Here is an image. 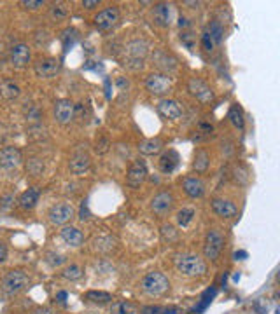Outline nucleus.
Instances as JSON below:
<instances>
[{"instance_id":"nucleus-1","label":"nucleus","mask_w":280,"mask_h":314,"mask_svg":"<svg viewBox=\"0 0 280 314\" xmlns=\"http://www.w3.org/2000/svg\"><path fill=\"white\" fill-rule=\"evenodd\" d=\"M123 53H125V59H123V61H125V66L137 72L144 66V58L149 53V44L144 39L130 40L128 44L125 46Z\"/></svg>"},{"instance_id":"nucleus-2","label":"nucleus","mask_w":280,"mask_h":314,"mask_svg":"<svg viewBox=\"0 0 280 314\" xmlns=\"http://www.w3.org/2000/svg\"><path fill=\"white\" fill-rule=\"evenodd\" d=\"M175 267L182 276H188V278H196V276L205 274L207 271V264L203 262V258L194 255V253H186V255L177 257Z\"/></svg>"},{"instance_id":"nucleus-3","label":"nucleus","mask_w":280,"mask_h":314,"mask_svg":"<svg viewBox=\"0 0 280 314\" xmlns=\"http://www.w3.org/2000/svg\"><path fill=\"white\" fill-rule=\"evenodd\" d=\"M140 286H142V291L146 295L159 297V295H163L168 288H170V283H168V278L163 273L154 271V273H149L147 276H144Z\"/></svg>"},{"instance_id":"nucleus-4","label":"nucleus","mask_w":280,"mask_h":314,"mask_svg":"<svg viewBox=\"0 0 280 314\" xmlns=\"http://www.w3.org/2000/svg\"><path fill=\"white\" fill-rule=\"evenodd\" d=\"M28 276L23 273V271H11L4 276L2 279V290L9 295H14V294H19L21 290L28 286Z\"/></svg>"},{"instance_id":"nucleus-5","label":"nucleus","mask_w":280,"mask_h":314,"mask_svg":"<svg viewBox=\"0 0 280 314\" xmlns=\"http://www.w3.org/2000/svg\"><path fill=\"white\" fill-rule=\"evenodd\" d=\"M224 244V237L217 229H210L205 236V244H203V253L209 260H215L221 255V250Z\"/></svg>"},{"instance_id":"nucleus-6","label":"nucleus","mask_w":280,"mask_h":314,"mask_svg":"<svg viewBox=\"0 0 280 314\" xmlns=\"http://www.w3.org/2000/svg\"><path fill=\"white\" fill-rule=\"evenodd\" d=\"M188 91L194 96L200 103H210L214 101V91L210 89L209 84L205 80L198 77H191L188 82Z\"/></svg>"},{"instance_id":"nucleus-7","label":"nucleus","mask_w":280,"mask_h":314,"mask_svg":"<svg viewBox=\"0 0 280 314\" xmlns=\"http://www.w3.org/2000/svg\"><path fill=\"white\" fill-rule=\"evenodd\" d=\"M146 87H147V91H149L151 95L165 96V95L170 93L172 82L165 74H151L149 77L146 79Z\"/></svg>"},{"instance_id":"nucleus-8","label":"nucleus","mask_w":280,"mask_h":314,"mask_svg":"<svg viewBox=\"0 0 280 314\" xmlns=\"http://www.w3.org/2000/svg\"><path fill=\"white\" fill-rule=\"evenodd\" d=\"M121 19V12L117 7H105L95 16V25L98 30H110L114 28Z\"/></svg>"},{"instance_id":"nucleus-9","label":"nucleus","mask_w":280,"mask_h":314,"mask_svg":"<svg viewBox=\"0 0 280 314\" xmlns=\"http://www.w3.org/2000/svg\"><path fill=\"white\" fill-rule=\"evenodd\" d=\"M75 215V208L70 203H60V205H54L49 210V220L56 226H63L69 220L74 218Z\"/></svg>"},{"instance_id":"nucleus-10","label":"nucleus","mask_w":280,"mask_h":314,"mask_svg":"<svg viewBox=\"0 0 280 314\" xmlns=\"http://www.w3.org/2000/svg\"><path fill=\"white\" fill-rule=\"evenodd\" d=\"M147 178V168L144 161H135L133 164L130 166L128 173H126V184H128L131 189H137L144 184V180Z\"/></svg>"},{"instance_id":"nucleus-11","label":"nucleus","mask_w":280,"mask_h":314,"mask_svg":"<svg viewBox=\"0 0 280 314\" xmlns=\"http://www.w3.org/2000/svg\"><path fill=\"white\" fill-rule=\"evenodd\" d=\"M35 70L37 77L41 79H51L60 72V61L58 59H53V58H46V59H39L33 66Z\"/></svg>"},{"instance_id":"nucleus-12","label":"nucleus","mask_w":280,"mask_h":314,"mask_svg":"<svg viewBox=\"0 0 280 314\" xmlns=\"http://www.w3.org/2000/svg\"><path fill=\"white\" fill-rule=\"evenodd\" d=\"M75 116V105L70 100H58L54 103V119L60 124H69Z\"/></svg>"},{"instance_id":"nucleus-13","label":"nucleus","mask_w":280,"mask_h":314,"mask_svg":"<svg viewBox=\"0 0 280 314\" xmlns=\"http://www.w3.org/2000/svg\"><path fill=\"white\" fill-rule=\"evenodd\" d=\"M172 206H173V196L170 192H167V190L156 194L151 201V210L158 216H165L172 210Z\"/></svg>"},{"instance_id":"nucleus-14","label":"nucleus","mask_w":280,"mask_h":314,"mask_svg":"<svg viewBox=\"0 0 280 314\" xmlns=\"http://www.w3.org/2000/svg\"><path fill=\"white\" fill-rule=\"evenodd\" d=\"M23 161L21 157V152L19 148L16 147H4L0 150V168L4 169H12V168H18Z\"/></svg>"},{"instance_id":"nucleus-15","label":"nucleus","mask_w":280,"mask_h":314,"mask_svg":"<svg viewBox=\"0 0 280 314\" xmlns=\"http://www.w3.org/2000/svg\"><path fill=\"white\" fill-rule=\"evenodd\" d=\"M156 108H158V112L165 119H168V121H177V119L182 116L181 105L177 103L175 100H170V98L159 100V103H158V107H156Z\"/></svg>"},{"instance_id":"nucleus-16","label":"nucleus","mask_w":280,"mask_h":314,"mask_svg":"<svg viewBox=\"0 0 280 314\" xmlns=\"http://www.w3.org/2000/svg\"><path fill=\"white\" fill-rule=\"evenodd\" d=\"M182 189H184V192L188 194L189 197L198 199L205 194V182L198 176H188L182 182Z\"/></svg>"},{"instance_id":"nucleus-17","label":"nucleus","mask_w":280,"mask_h":314,"mask_svg":"<svg viewBox=\"0 0 280 314\" xmlns=\"http://www.w3.org/2000/svg\"><path fill=\"white\" fill-rule=\"evenodd\" d=\"M212 210L214 213L221 216V218H233L236 215V206L235 203H231L230 199H223V197H217L212 201Z\"/></svg>"},{"instance_id":"nucleus-18","label":"nucleus","mask_w":280,"mask_h":314,"mask_svg":"<svg viewBox=\"0 0 280 314\" xmlns=\"http://www.w3.org/2000/svg\"><path fill=\"white\" fill-rule=\"evenodd\" d=\"M30 61V49L27 44H16L11 49V63L16 69H23Z\"/></svg>"},{"instance_id":"nucleus-19","label":"nucleus","mask_w":280,"mask_h":314,"mask_svg":"<svg viewBox=\"0 0 280 314\" xmlns=\"http://www.w3.org/2000/svg\"><path fill=\"white\" fill-rule=\"evenodd\" d=\"M152 61H154V65L158 66L161 72H165V74H172V72H175L177 69L175 58L170 56L168 53H165V51H156V53L152 54Z\"/></svg>"},{"instance_id":"nucleus-20","label":"nucleus","mask_w":280,"mask_h":314,"mask_svg":"<svg viewBox=\"0 0 280 314\" xmlns=\"http://www.w3.org/2000/svg\"><path fill=\"white\" fill-rule=\"evenodd\" d=\"M90 166H91V159L86 152H79V154H75L70 159V171L74 175H83V173H86L90 169Z\"/></svg>"},{"instance_id":"nucleus-21","label":"nucleus","mask_w":280,"mask_h":314,"mask_svg":"<svg viewBox=\"0 0 280 314\" xmlns=\"http://www.w3.org/2000/svg\"><path fill=\"white\" fill-rule=\"evenodd\" d=\"M60 237L72 248H77L84 243V234L77 227H63L60 231Z\"/></svg>"},{"instance_id":"nucleus-22","label":"nucleus","mask_w":280,"mask_h":314,"mask_svg":"<svg viewBox=\"0 0 280 314\" xmlns=\"http://www.w3.org/2000/svg\"><path fill=\"white\" fill-rule=\"evenodd\" d=\"M177 166H179V154H177L175 150H172V148L159 157V169H161V173H165V175L172 173Z\"/></svg>"},{"instance_id":"nucleus-23","label":"nucleus","mask_w":280,"mask_h":314,"mask_svg":"<svg viewBox=\"0 0 280 314\" xmlns=\"http://www.w3.org/2000/svg\"><path fill=\"white\" fill-rule=\"evenodd\" d=\"M152 18H154V23L159 25V27H168L172 18L170 6L168 4H156L154 9H152Z\"/></svg>"},{"instance_id":"nucleus-24","label":"nucleus","mask_w":280,"mask_h":314,"mask_svg":"<svg viewBox=\"0 0 280 314\" xmlns=\"http://www.w3.org/2000/svg\"><path fill=\"white\" fill-rule=\"evenodd\" d=\"M0 95L6 100H14L21 95V89L14 80L11 79H2L0 80Z\"/></svg>"},{"instance_id":"nucleus-25","label":"nucleus","mask_w":280,"mask_h":314,"mask_svg":"<svg viewBox=\"0 0 280 314\" xmlns=\"http://www.w3.org/2000/svg\"><path fill=\"white\" fill-rule=\"evenodd\" d=\"M161 148H163V142L159 138H149L146 142H142L138 145V150L140 154L144 155H154V154H159Z\"/></svg>"},{"instance_id":"nucleus-26","label":"nucleus","mask_w":280,"mask_h":314,"mask_svg":"<svg viewBox=\"0 0 280 314\" xmlns=\"http://www.w3.org/2000/svg\"><path fill=\"white\" fill-rule=\"evenodd\" d=\"M49 18L53 21H56V23L65 21L69 18V7H67V4H63V2L53 4V6L49 7Z\"/></svg>"},{"instance_id":"nucleus-27","label":"nucleus","mask_w":280,"mask_h":314,"mask_svg":"<svg viewBox=\"0 0 280 314\" xmlns=\"http://www.w3.org/2000/svg\"><path fill=\"white\" fill-rule=\"evenodd\" d=\"M37 201H39V192H37L35 189L25 190L19 196V206L23 208V210H32V208L37 205Z\"/></svg>"},{"instance_id":"nucleus-28","label":"nucleus","mask_w":280,"mask_h":314,"mask_svg":"<svg viewBox=\"0 0 280 314\" xmlns=\"http://www.w3.org/2000/svg\"><path fill=\"white\" fill-rule=\"evenodd\" d=\"M209 164H210V157L205 150H198L196 154H194L193 169L196 173H205L207 169H209Z\"/></svg>"},{"instance_id":"nucleus-29","label":"nucleus","mask_w":280,"mask_h":314,"mask_svg":"<svg viewBox=\"0 0 280 314\" xmlns=\"http://www.w3.org/2000/svg\"><path fill=\"white\" fill-rule=\"evenodd\" d=\"M86 300H90L93 304H109V302H112V295L107 294V291L91 290L86 294Z\"/></svg>"},{"instance_id":"nucleus-30","label":"nucleus","mask_w":280,"mask_h":314,"mask_svg":"<svg viewBox=\"0 0 280 314\" xmlns=\"http://www.w3.org/2000/svg\"><path fill=\"white\" fill-rule=\"evenodd\" d=\"M194 215H196V211L193 210V208H182V210L177 213V223H179L181 227H188L191 222H193Z\"/></svg>"},{"instance_id":"nucleus-31","label":"nucleus","mask_w":280,"mask_h":314,"mask_svg":"<svg viewBox=\"0 0 280 314\" xmlns=\"http://www.w3.org/2000/svg\"><path fill=\"white\" fill-rule=\"evenodd\" d=\"M228 119H230L231 124L235 126V128H238V129L244 128L245 121H244V114H242L240 107H236V105H235V107H231L230 112H228Z\"/></svg>"},{"instance_id":"nucleus-32","label":"nucleus","mask_w":280,"mask_h":314,"mask_svg":"<svg viewBox=\"0 0 280 314\" xmlns=\"http://www.w3.org/2000/svg\"><path fill=\"white\" fill-rule=\"evenodd\" d=\"M207 30H209L212 40H214V44H221V40H223V35H224V28L223 25L219 23V21H212V23L207 27Z\"/></svg>"},{"instance_id":"nucleus-33","label":"nucleus","mask_w":280,"mask_h":314,"mask_svg":"<svg viewBox=\"0 0 280 314\" xmlns=\"http://www.w3.org/2000/svg\"><path fill=\"white\" fill-rule=\"evenodd\" d=\"M137 311L138 309L130 302H117L112 305V309H110L112 314H137Z\"/></svg>"},{"instance_id":"nucleus-34","label":"nucleus","mask_w":280,"mask_h":314,"mask_svg":"<svg viewBox=\"0 0 280 314\" xmlns=\"http://www.w3.org/2000/svg\"><path fill=\"white\" fill-rule=\"evenodd\" d=\"M62 274H63V278H65V279L75 281V279H79L81 276H83V267L77 265V264H72V265H69V267H65Z\"/></svg>"},{"instance_id":"nucleus-35","label":"nucleus","mask_w":280,"mask_h":314,"mask_svg":"<svg viewBox=\"0 0 280 314\" xmlns=\"http://www.w3.org/2000/svg\"><path fill=\"white\" fill-rule=\"evenodd\" d=\"M215 294H217V290H215V288H210V290H207L205 294H203V297H202V302H200V305L193 309V314H194V312H196V314H198V312H202L203 309H205L207 305L210 304V300L214 299Z\"/></svg>"},{"instance_id":"nucleus-36","label":"nucleus","mask_w":280,"mask_h":314,"mask_svg":"<svg viewBox=\"0 0 280 314\" xmlns=\"http://www.w3.org/2000/svg\"><path fill=\"white\" fill-rule=\"evenodd\" d=\"M142 314H177L175 309H165V307H159V305H147V307L142 309Z\"/></svg>"},{"instance_id":"nucleus-37","label":"nucleus","mask_w":280,"mask_h":314,"mask_svg":"<svg viewBox=\"0 0 280 314\" xmlns=\"http://www.w3.org/2000/svg\"><path fill=\"white\" fill-rule=\"evenodd\" d=\"M109 147H110V142H109L107 137H100V138L95 142V150H96V154H105V152L109 150Z\"/></svg>"},{"instance_id":"nucleus-38","label":"nucleus","mask_w":280,"mask_h":314,"mask_svg":"<svg viewBox=\"0 0 280 314\" xmlns=\"http://www.w3.org/2000/svg\"><path fill=\"white\" fill-rule=\"evenodd\" d=\"M161 236L165 241H175L177 239V231L172 226H163L161 227Z\"/></svg>"},{"instance_id":"nucleus-39","label":"nucleus","mask_w":280,"mask_h":314,"mask_svg":"<svg viewBox=\"0 0 280 314\" xmlns=\"http://www.w3.org/2000/svg\"><path fill=\"white\" fill-rule=\"evenodd\" d=\"M202 46H203V49H205V51H209V53H210V51L212 49H214V40H212V37H210V33H209V30H203V33H202Z\"/></svg>"},{"instance_id":"nucleus-40","label":"nucleus","mask_w":280,"mask_h":314,"mask_svg":"<svg viewBox=\"0 0 280 314\" xmlns=\"http://www.w3.org/2000/svg\"><path fill=\"white\" fill-rule=\"evenodd\" d=\"M95 243H96V244L100 243V246H96V248H98V250H102V252H107V250L112 248L116 241H114L112 237H109V236H107V237H100V239H96Z\"/></svg>"},{"instance_id":"nucleus-41","label":"nucleus","mask_w":280,"mask_h":314,"mask_svg":"<svg viewBox=\"0 0 280 314\" xmlns=\"http://www.w3.org/2000/svg\"><path fill=\"white\" fill-rule=\"evenodd\" d=\"M181 42H182V44H184L188 49H193V48H194V37H193V33L182 32V33H181Z\"/></svg>"},{"instance_id":"nucleus-42","label":"nucleus","mask_w":280,"mask_h":314,"mask_svg":"<svg viewBox=\"0 0 280 314\" xmlns=\"http://www.w3.org/2000/svg\"><path fill=\"white\" fill-rule=\"evenodd\" d=\"M28 169H30V173H33V175H39L42 169H44V164H42L39 159H33V161H30V166H28Z\"/></svg>"},{"instance_id":"nucleus-43","label":"nucleus","mask_w":280,"mask_h":314,"mask_svg":"<svg viewBox=\"0 0 280 314\" xmlns=\"http://www.w3.org/2000/svg\"><path fill=\"white\" fill-rule=\"evenodd\" d=\"M21 6H23L25 9L35 11V9H39V7L44 6V2H39V0H25V2H21Z\"/></svg>"},{"instance_id":"nucleus-44","label":"nucleus","mask_w":280,"mask_h":314,"mask_svg":"<svg viewBox=\"0 0 280 314\" xmlns=\"http://www.w3.org/2000/svg\"><path fill=\"white\" fill-rule=\"evenodd\" d=\"M48 258H49V264L51 265H62L63 262H65V257L58 255V253H49Z\"/></svg>"},{"instance_id":"nucleus-45","label":"nucleus","mask_w":280,"mask_h":314,"mask_svg":"<svg viewBox=\"0 0 280 314\" xmlns=\"http://www.w3.org/2000/svg\"><path fill=\"white\" fill-rule=\"evenodd\" d=\"M98 0H84L83 2V7H86V9H93V7H98Z\"/></svg>"},{"instance_id":"nucleus-46","label":"nucleus","mask_w":280,"mask_h":314,"mask_svg":"<svg viewBox=\"0 0 280 314\" xmlns=\"http://www.w3.org/2000/svg\"><path fill=\"white\" fill-rule=\"evenodd\" d=\"M117 86L121 87V91H126V89H128V80H125L123 77H119V79H117Z\"/></svg>"},{"instance_id":"nucleus-47","label":"nucleus","mask_w":280,"mask_h":314,"mask_svg":"<svg viewBox=\"0 0 280 314\" xmlns=\"http://www.w3.org/2000/svg\"><path fill=\"white\" fill-rule=\"evenodd\" d=\"M6 257H7V248H6V244L0 243V262H2Z\"/></svg>"},{"instance_id":"nucleus-48","label":"nucleus","mask_w":280,"mask_h":314,"mask_svg":"<svg viewBox=\"0 0 280 314\" xmlns=\"http://www.w3.org/2000/svg\"><path fill=\"white\" fill-rule=\"evenodd\" d=\"M56 299L60 300L62 304H65V300H67V291H60V294L56 295Z\"/></svg>"},{"instance_id":"nucleus-49","label":"nucleus","mask_w":280,"mask_h":314,"mask_svg":"<svg viewBox=\"0 0 280 314\" xmlns=\"http://www.w3.org/2000/svg\"><path fill=\"white\" fill-rule=\"evenodd\" d=\"M244 257H247V253H245V252H236L235 253V260H244Z\"/></svg>"},{"instance_id":"nucleus-50","label":"nucleus","mask_w":280,"mask_h":314,"mask_svg":"<svg viewBox=\"0 0 280 314\" xmlns=\"http://www.w3.org/2000/svg\"><path fill=\"white\" fill-rule=\"evenodd\" d=\"M35 314H54V312L51 311L49 307H42V309H39V311H37Z\"/></svg>"},{"instance_id":"nucleus-51","label":"nucleus","mask_w":280,"mask_h":314,"mask_svg":"<svg viewBox=\"0 0 280 314\" xmlns=\"http://www.w3.org/2000/svg\"><path fill=\"white\" fill-rule=\"evenodd\" d=\"M200 128H202V131H205V133H210V131H212L210 124H200Z\"/></svg>"},{"instance_id":"nucleus-52","label":"nucleus","mask_w":280,"mask_h":314,"mask_svg":"<svg viewBox=\"0 0 280 314\" xmlns=\"http://www.w3.org/2000/svg\"><path fill=\"white\" fill-rule=\"evenodd\" d=\"M179 27L182 28V27H188V19L186 18H179Z\"/></svg>"},{"instance_id":"nucleus-53","label":"nucleus","mask_w":280,"mask_h":314,"mask_svg":"<svg viewBox=\"0 0 280 314\" xmlns=\"http://www.w3.org/2000/svg\"><path fill=\"white\" fill-rule=\"evenodd\" d=\"M0 53H2V42H0Z\"/></svg>"}]
</instances>
